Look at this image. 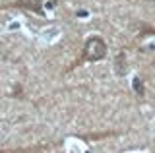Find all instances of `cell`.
<instances>
[{
    "instance_id": "1",
    "label": "cell",
    "mask_w": 155,
    "mask_h": 153,
    "mask_svg": "<svg viewBox=\"0 0 155 153\" xmlns=\"http://www.w3.org/2000/svg\"><path fill=\"white\" fill-rule=\"evenodd\" d=\"M107 54H109V47H107L105 39L99 35H91L85 39L84 47H81V54L78 62H99L107 58Z\"/></svg>"
},
{
    "instance_id": "2",
    "label": "cell",
    "mask_w": 155,
    "mask_h": 153,
    "mask_svg": "<svg viewBox=\"0 0 155 153\" xmlns=\"http://www.w3.org/2000/svg\"><path fill=\"white\" fill-rule=\"evenodd\" d=\"M153 64H155V60H153Z\"/></svg>"
}]
</instances>
